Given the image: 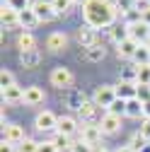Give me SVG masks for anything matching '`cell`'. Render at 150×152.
<instances>
[{
  "label": "cell",
  "instance_id": "1",
  "mask_svg": "<svg viewBox=\"0 0 150 152\" xmlns=\"http://www.w3.org/2000/svg\"><path fill=\"white\" fill-rule=\"evenodd\" d=\"M121 12L124 10L119 7L116 0H87L82 5L85 24H90L92 29H109Z\"/></svg>",
  "mask_w": 150,
  "mask_h": 152
},
{
  "label": "cell",
  "instance_id": "2",
  "mask_svg": "<svg viewBox=\"0 0 150 152\" xmlns=\"http://www.w3.org/2000/svg\"><path fill=\"white\" fill-rule=\"evenodd\" d=\"M119 99V94H116V87H111V85H102V87H97L95 89V94H92V102H95L99 109H109L111 104H114Z\"/></svg>",
  "mask_w": 150,
  "mask_h": 152
},
{
  "label": "cell",
  "instance_id": "3",
  "mask_svg": "<svg viewBox=\"0 0 150 152\" xmlns=\"http://www.w3.org/2000/svg\"><path fill=\"white\" fill-rule=\"evenodd\" d=\"M32 10H34V15H36L39 22H53L56 17H58L56 10H53V3H49V0H34Z\"/></svg>",
  "mask_w": 150,
  "mask_h": 152
},
{
  "label": "cell",
  "instance_id": "4",
  "mask_svg": "<svg viewBox=\"0 0 150 152\" xmlns=\"http://www.w3.org/2000/svg\"><path fill=\"white\" fill-rule=\"evenodd\" d=\"M102 128L97 126V123H80V140L82 142H87V145H92L95 147L99 140H102Z\"/></svg>",
  "mask_w": 150,
  "mask_h": 152
},
{
  "label": "cell",
  "instance_id": "5",
  "mask_svg": "<svg viewBox=\"0 0 150 152\" xmlns=\"http://www.w3.org/2000/svg\"><path fill=\"white\" fill-rule=\"evenodd\" d=\"M99 111H102V109H99L95 102H87V99H85V104L78 109V113H80L82 123H97V126H99V121H102V116H104V113L99 116Z\"/></svg>",
  "mask_w": 150,
  "mask_h": 152
},
{
  "label": "cell",
  "instance_id": "6",
  "mask_svg": "<svg viewBox=\"0 0 150 152\" xmlns=\"http://www.w3.org/2000/svg\"><path fill=\"white\" fill-rule=\"evenodd\" d=\"M3 140L12 142L15 147H17V145H22V142L27 140L24 128H22L20 123H7V126H3Z\"/></svg>",
  "mask_w": 150,
  "mask_h": 152
},
{
  "label": "cell",
  "instance_id": "7",
  "mask_svg": "<svg viewBox=\"0 0 150 152\" xmlns=\"http://www.w3.org/2000/svg\"><path fill=\"white\" fill-rule=\"evenodd\" d=\"M34 126H36V130H41V133H46V130H58V116H56L53 111H41L39 116H36Z\"/></svg>",
  "mask_w": 150,
  "mask_h": 152
},
{
  "label": "cell",
  "instance_id": "8",
  "mask_svg": "<svg viewBox=\"0 0 150 152\" xmlns=\"http://www.w3.org/2000/svg\"><path fill=\"white\" fill-rule=\"evenodd\" d=\"M51 85L53 87H58V89H65V87H70L73 85V72L68 70V68H53L51 70Z\"/></svg>",
  "mask_w": 150,
  "mask_h": 152
},
{
  "label": "cell",
  "instance_id": "9",
  "mask_svg": "<svg viewBox=\"0 0 150 152\" xmlns=\"http://www.w3.org/2000/svg\"><path fill=\"white\" fill-rule=\"evenodd\" d=\"M65 46H68V36L63 31H53L46 36V48L51 53H61V51H65Z\"/></svg>",
  "mask_w": 150,
  "mask_h": 152
},
{
  "label": "cell",
  "instance_id": "10",
  "mask_svg": "<svg viewBox=\"0 0 150 152\" xmlns=\"http://www.w3.org/2000/svg\"><path fill=\"white\" fill-rule=\"evenodd\" d=\"M99 128L104 135H114V133L121 130V116H114V113H104L102 121H99Z\"/></svg>",
  "mask_w": 150,
  "mask_h": 152
},
{
  "label": "cell",
  "instance_id": "11",
  "mask_svg": "<svg viewBox=\"0 0 150 152\" xmlns=\"http://www.w3.org/2000/svg\"><path fill=\"white\" fill-rule=\"evenodd\" d=\"M44 99H46V94L41 87H36V85L24 87V104L27 106H39V104H44Z\"/></svg>",
  "mask_w": 150,
  "mask_h": 152
},
{
  "label": "cell",
  "instance_id": "12",
  "mask_svg": "<svg viewBox=\"0 0 150 152\" xmlns=\"http://www.w3.org/2000/svg\"><path fill=\"white\" fill-rule=\"evenodd\" d=\"M138 48H140L138 41L126 39V41H121V44L116 46V56H119V58H126V61H133V58H136V53H138Z\"/></svg>",
  "mask_w": 150,
  "mask_h": 152
},
{
  "label": "cell",
  "instance_id": "13",
  "mask_svg": "<svg viewBox=\"0 0 150 152\" xmlns=\"http://www.w3.org/2000/svg\"><path fill=\"white\" fill-rule=\"evenodd\" d=\"M78 41L82 48H90V46H95L97 44V29H92L90 24H82L78 29Z\"/></svg>",
  "mask_w": 150,
  "mask_h": 152
},
{
  "label": "cell",
  "instance_id": "14",
  "mask_svg": "<svg viewBox=\"0 0 150 152\" xmlns=\"http://www.w3.org/2000/svg\"><path fill=\"white\" fill-rule=\"evenodd\" d=\"M128 31H131V39L138 41L140 46L150 41V24H145V22H138L133 27H128Z\"/></svg>",
  "mask_w": 150,
  "mask_h": 152
},
{
  "label": "cell",
  "instance_id": "15",
  "mask_svg": "<svg viewBox=\"0 0 150 152\" xmlns=\"http://www.w3.org/2000/svg\"><path fill=\"white\" fill-rule=\"evenodd\" d=\"M56 133H63V135L73 138L75 133H80V123L75 121L73 116H61L58 118V130H56Z\"/></svg>",
  "mask_w": 150,
  "mask_h": 152
},
{
  "label": "cell",
  "instance_id": "16",
  "mask_svg": "<svg viewBox=\"0 0 150 152\" xmlns=\"http://www.w3.org/2000/svg\"><path fill=\"white\" fill-rule=\"evenodd\" d=\"M3 102L5 104H20V102H24V87L12 85V87L3 89Z\"/></svg>",
  "mask_w": 150,
  "mask_h": 152
},
{
  "label": "cell",
  "instance_id": "17",
  "mask_svg": "<svg viewBox=\"0 0 150 152\" xmlns=\"http://www.w3.org/2000/svg\"><path fill=\"white\" fill-rule=\"evenodd\" d=\"M126 116L128 118H145V104L138 99V97H133V99H128L126 102Z\"/></svg>",
  "mask_w": 150,
  "mask_h": 152
},
{
  "label": "cell",
  "instance_id": "18",
  "mask_svg": "<svg viewBox=\"0 0 150 152\" xmlns=\"http://www.w3.org/2000/svg\"><path fill=\"white\" fill-rule=\"evenodd\" d=\"M0 20H3L5 29L20 27V12H15V10H10L7 5H3V10H0Z\"/></svg>",
  "mask_w": 150,
  "mask_h": 152
},
{
  "label": "cell",
  "instance_id": "19",
  "mask_svg": "<svg viewBox=\"0 0 150 152\" xmlns=\"http://www.w3.org/2000/svg\"><path fill=\"white\" fill-rule=\"evenodd\" d=\"M121 15H124V24H126V27H133V24L143 22V12H140V7H138V5H131V7H126Z\"/></svg>",
  "mask_w": 150,
  "mask_h": 152
},
{
  "label": "cell",
  "instance_id": "20",
  "mask_svg": "<svg viewBox=\"0 0 150 152\" xmlns=\"http://www.w3.org/2000/svg\"><path fill=\"white\" fill-rule=\"evenodd\" d=\"M20 63H22V68H36V65L41 63V51L34 48V51H24V53H20Z\"/></svg>",
  "mask_w": 150,
  "mask_h": 152
},
{
  "label": "cell",
  "instance_id": "21",
  "mask_svg": "<svg viewBox=\"0 0 150 152\" xmlns=\"http://www.w3.org/2000/svg\"><path fill=\"white\" fill-rule=\"evenodd\" d=\"M109 36H111V41L119 46L121 41L131 39V31H128V27H126V24H111V27H109Z\"/></svg>",
  "mask_w": 150,
  "mask_h": 152
},
{
  "label": "cell",
  "instance_id": "22",
  "mask_svg": "<svg viewBox=\"0 0 150 152\" xmlns=\"http://www.w3.org/2000/svg\"><path fill=\"white\" fill-rule=\"evenodd\" d=\"M116 94H119V99H133L136 94H138V82H121L116 85Z\"/></svg>",
  "mask_w": 150,
  "mask_h": 152
},
{
  "label": "cell",
  "instance_id": "23",
  "mask_svg": "<svg viewBox=\"0 0 150 152\" xmlns=\"http://www.w3.org/2000/svg\"><path fill=\"white\" fill-rule=\"evenodd\" d=\"M17 48H20V53H24V51H34V48H36V39H34V34H32V31L20 34V36H17Z\"/></svg>",
  "mask_w": 150,
  "mask_h": 152
},
{
  "label": "cell",
  "instance_id": "24",
  "mask_svg": "<svg viewBox=\"0 0 150 152\" xmlns=\"http://www.w3.org/2000/svg\"><path fill=\"white\" fill-rule=\"evenodd\" d=\"M104 56H107V51H104V46H99V44L85 48V61H90V63H102Z\"/></svg>",
  "mask_w": 150,
  "mask_h": 152
},
{
  "label": "cell",
  "instance_id": "25",
  "mask_svg": "<svg viewBox=\"0 0 150 152\" xmlns=\"http://www.w3.org/2000/svg\"><path fill=\"white\" fill-rule=\"evenodd\" d=\"M36 24H39V20H36V15H34L32 7L24 10V12H20V27H24V29H34Z\"/></svg>",
  "mask_w": 150,
  "mask_h": 152
},
{
  "label": "cell",
  "instance_id": "26",
  "mask_svg": "<svg viewBox=\"0 0 150 152\" xmlns=\"http://www.w3.org/2000/svg\"><path fill=\"white\" fill-rule=\"evenodd\" d=\"M53 145H56V150H58V152H63V150H68V152H70L73 140H70L68 135H63V133H56V135H53Z\"/></svg>",
  "mask_w": 150,
  "mask_h": 152
},
{
  "label": "cell",
  "instance_id": "27",
  "mask_svg": "<svg viewBox=\"0 0 150 152\" xmlns=\"http://www.w3.org/2000/svg\"><path fill=\"white\" fill-rule=\"evenodd\" d=\"M133 63H136V65H150V48H148V44H143V46L138 48Z\"/></svg>",
  "mask_w": 150,
  "mask_h": 152
},
{
  "label": "cell",
  "instance_id": "28",
  "mask_svg": "<svg viewBox=\"0 0 150 152\" xmlns=\"http://www.w3.org/2000/svg\"><path fill=\"white\" fill-rule=\"evenodd\" d=\"M32 3H34V0H5V5H7L10 10H15V12H24V10H29Z\"/></svg>",
  "mask_w": 150,
  "mask_h": 152
},
{
  "label": "cell",
  "instance_id": "29",
  "mask_svg": "<svg viewBox=\"0 0 150 152\" xmlns=\"http://www.w3.org/2000/svg\"><path fill=\"white\" fill-rule=\"evenodd\" d=\"M53 3V10H56V15H68L70 12V7H73V0H51Z\"/></svg>",
  "mask_w": 150,
  "mask_h": 152
},
{
  "label": "cell",
  "instance_id": "30",
  "mask_svg": "<svg viewBox=\"0 0 150 152\" xmlns=\"http://www.w3.org/2000/svg\"><path fill=\"white\" fill-rule=\"evenodd\" d=\"M136 72H138V85H150V65H136Z\"/></svg>",
  "mask_w": 150,
  "mask_h": 152
},
{
  "label": "cell",
  "instance_id": "31",
  "mask_svg": "<svg viewBox=\"0 0 150 152\" xmlns=\"http://www.w3.org/2000/svg\"><path fill=\"white\" fill-rule=\"evenodd\" d=\"M107 113H114V116H126V99H116L107 109Z\"/></svg>",
  "mask_w": 150,
  "mask_h": 152
},
{
  "label": "cell",
  "instance_id": "32",
  "mask_svg": "<svg viewBox=\"0 0 150 152\" xmlns=\"http://www.w3.org/2000/svg\"><path fill=\"white\" fill-rule=\"evenodd\" d=\"M17 152H39V142L32 140V138H27L22 145H17Z\"/></svg>",
  "mask_w": 150,
  "mask_h": 152
},
{
  "label": "cell",
  "instance_id": "33",
  "mask_svg": "<svg viewBox=\"0 0 150 152\" xmlns=\"http://www.w3.org/2000/svg\"><path fill=\"white\" fill-rule=\"evenodd\" d=\"M12 85H17V82H15V75H12L10 70H3V72H0V87L7 89V87H12Z\"/></svg>",
  "mask_w": 150,
  "mask_h": 152
},
{
  "label": "cell",
  "instance_id": "34",
  "mask_svg": "<svg viewBox=\"0 0 150 152\" xmlns=\"http://www.w3.org/2000/svg\"><path fill=\"white\" fill-rule=\"evenodd\" d=\"M70 152H95V147L87 145V142H82V140H75L70 145Z\"/></svg>",
  "mask_w": 150,
  "mask_h": 152
},
{
  "label": "cell",
  "instance_id": "35",
  "mask_svg": "<svg viewBox=\"0 0 150 152\" xmlns=\"http://www.w3.org/2000/svg\"><path fill=\"white\" fill-rule=\"evenodd\" d=\"M136 97L145 104V102H150V85H138V94Z\"/></svg>",
  "mask_w": 150,
  "mask_h": 152
},
{
  "label": "cell",
  "instance_id": "36",
  "mask_svg": "<svg viewBox=\"0 0 150 152\" xmlns=\"http://www.w3.org/2000/svg\"><path fill=\"white\" fill-rule=\"evenodd\" d=\"M145 142H148V140H145V138L140 135V133H136V135H133V138H131V142H128V145H131V147H133V150L138 152V150H140V147H143Z\"/></svg>",
  "mask_w": 150,
  "mask_h": 152
},
{
  "label": "cell",
  "instance_id": "37",
  "mask_svg": "<svg viewBox=\"0 0 150 152\" xmlns=\"http://www.w3.org/2000/svg\"><path fill=\"white\" fill-rule=\"evenodd\" d=\"M138 133H140V135L150 142V118H143V123H140V130H138Z\"/></svg>",
  "mask_w": 150,
  "mask_h": 152
},
{
  "label": "cell",
  "instance_id": "38",
  "mask_svg": "<svg viewBox=\"0 0 150 152\" xmlns=\"http://www.w3.org/2000/svg\"><path fill=\"white\" fill-rule=\"evenodd\" d=\"M39 152H58V150H56L53 140H44V142H39Z\"/></svg>",
  "mask_w": 150,
  "mask_h": 152
},
{
  "label": "cell",
  "instance_id": "39",
  "mask_svg": "<svg viewBox=\"0 0 150 152\" xmlns=\"http://www.w3.org/2000/svg\"><path fill=\"white\" fill-rule=\"evenodd\" d=\"M0 152H17V147H15L12 142H7V140H3V142H0Z\"/></svg>",
  "mask_w": 150,
  "mask_h": 152
},
{
  "label": "cell",
  "instance_id": "40",
  "mask_svg": "<svg viewBox=\"0 0 150 152\" xmlns=\"http://www.w3.org/2000/svg\"><path fill=\"white\" fill-rule=\"evenodd\" d=\"M138 7H140V5H138ZM140 12H143V22H145V24H150V5H143V7H140Z\"/></svg>",
  "mask_w": 150,
  "mask_h": 152
},
{
  "label": "cell",
  "instance_id": "41",
  "mask_svg": "<svg viewBox=\"0 0 150 152\" xmlns=\"http://www.w3.org/2000/svg\"><path fill=\"white\" fill-rule=\"evenodd\" d=\"M116 152H136V150H133V147H131V145H124V147H119Z\"/></svg>",
  "mask_w": 150,
  "mask_h": 152
},
{
  "label": "cell",
  "instance_id": "42",
  "mask_svg": "<svg viewBox=\"0 0 150 152\" xmlns=\"http://www.w3.org/2000/svg\"><path fill=\"white\" fill-rule=\"evenodd\" d=\"M145 118H150V102H145Z\"/></svg>",
  "mask_w": 150,
  "mask_h": 152
},
{
  "label": "cell",
  "instance_id": "43",
  "mask_svg": "<svg viewBox=\"0 0 150 152\" xmlns=\"http://www.w3.org/2000/svg\"><path fill=\"white\" fill-rule=\"evenodd\" d=\"M87 0H73V5H85Z\"/></svg>",
  "mask_w": 150,
  "mask_h": 152
},
{
  "label": "cell",
  "instance_id": "44",
  "mask_svg": "<svg viewBox=\"0 0 150 152\" xmlns=\"http://www.w3.org/2000/svg\"><path fill=\"white\" fill-rule=\"evenodd\" d=\"M128 3H138V5H140V0H128Z\"/></svg>",
  "mask_w": 150,
  "mask_h": 152
},
{
  "label": "cell",
  "instance_id": "45",
  "mask_svg": "<svg viewBox=\"0 0 150 152\" xmlns=\"http://www.w3.org/2000/svg\"><path fill=\"white\" fill-rule=\"evenodd\" d=\"M145 3H148V5H150V0H145Z\"/></svg>",
  "mask_w": 150,
  "mask_h": 152
},
{
  "label": "cell",
  "instance_id": "46",
  "mask_svg": "<svg viewBox=\"0 0 150 152\" xmlns=\"http://www.w3.org/2000/svg\"><path fill=\"white\" fill-rule=\"evenodd\" d=\"M148 48H150V41H148Z\"/></svg>",
  "mask_w": 150,
  "mask_h": 152
}]
</instances>
